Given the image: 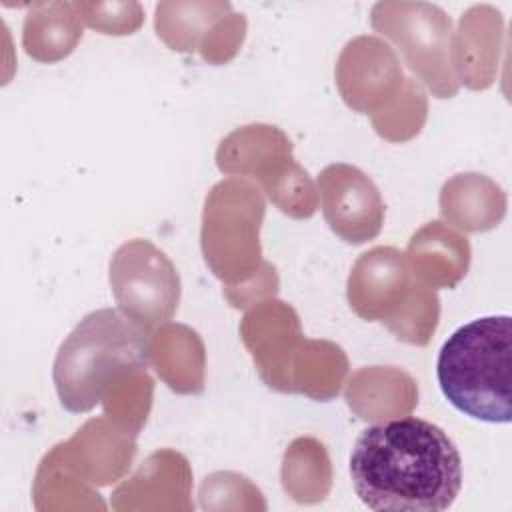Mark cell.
<instances>
[{"label":"cell","mask_w":512,"mask_h":512,"mask_svg":"<svg viewBox=\"0 0 512 512\" xmlns=\"http://www.w3.org/2000/svg\"><path fill=\"white\" fill-rule=\"evenodd\" d=\"M350 478L370 510L442 512L462 488V458L438 424L404 416L360 432Z\"/></svg>","instance_id":"cell-1"},{"label":"cell","mask_w":512,"mask_h":512,"mask_svg":"<svg viewBox=\"0 0 512 512\" xmlns=\"http://www.w3.org/2000/svg\"><path fill=\"white\" fill-rule=\"evenodd\" d=\"M150 354L148 328L122 310L86 314L54 360L52 378L60 404L74 414L90 412L124 376L146 374Z\"/></svg>","instance_id":"cell-2"},{"label":"cell","mask_w":512,"mask_h":512,"mask_svg":"<svg viewBox=\"0 0 512 512\" xmlns=\"http://www.w3.org/2000/svg\"><path fill=\"white\" fill-rule=\"evenodd\" d=\"M436 378L464 416L490 424L512 420V318L492 314L456 328L442 344Z\"/></svg>","instance_id":"cell-3"},{"label":"cell","mask_w":512,"mask_h":512,"mask_svg":"<svg viewBox=\"0 0 512 512\" xmlns=\"http://www.w3.org/2000/svg\"><path fill=\"white\" fill-rule=\"evenodd\" d=\"M400 14H390L384 4L372 10V26L390 36L408 66L432 88L438 98H450L458 80L450 60V18L432 4H396Z\"/></svg>","instance_id":"cell-4"},{"label":"cell","mask_w":512,"mask_h":512,"mask_svg":"<svg viewBox=\"0 0 512 512\" xmlns=\"http://www.w3.org/2000/svg\"><path fill=\"white\" fill-rule=\"evenodd\" d=\"M110 284L120 310L144 328L170 320L178 308V272L148 240L136 238L116 250Z\"/></svg>","instance_id":"cell-5"},{"label":"cell","mask_w":512,"mask_h":512,"mask_svg":"<svg viewBox=\"0 0 512 512\" xmlns=\"http://www.w3.org/2000/svg\"><path fill=\"white\" fill-rule=\"evenodd\" d=\"M322 214L336 236L362 244L378 236L384 202L376 184L356 166L332 164L318 178Z\"/></svg>","instance_id":"cell-6"}]
</instances>
